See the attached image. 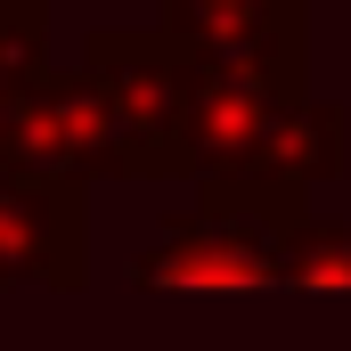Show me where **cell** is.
Masks as SVG:
<instances>
[{
	"label": "cell",
	"mask_w": 351,
	"mask_h": 351,
	"mask_svg": "<svg viewBox=\"0 0 351 351\" xmlns=\"http://www.w3.org/2000/svg\"><path fill=\"white\" fill-rule=\"evenodd\" d=\"M302 188L278 180H204L196 213H180L172 229L131 262V286H164V294H262L286 286V237L302 229Z\"/></svg>",
	"instance_id": "cell-1"
},
{
	"label": "cell",
	"mask_w": 351,
	"mask_h": 351,
	"mask_svg": "<svg viewBox=\"0 0 351 351\" xmlns=\"http://www.w3.org/2000/svg\"><path fill=\"white\" fill-rule=\"evenodd\" d=\"M0 164H25V172L49 180H147L139 164V139L123 131V114L106 106V90L90 82L82 66H49L41 82H25L8 98V123H0Z\"/></svg>",
	"instance_id": "cell-2"
},
{
	"label": "cell",
	"mask_w": 351,
	"mask_h": 351,
	"mask_svg": "<svg viewBox=\"0 0 351 351\" xmlns=\"http://www.w3.org/2000/svg\"><path fill=\"white\" fill-rule=\"evenodd\" d=\"M82 74L106 90V106L123 114V131L139 139L147 180H180V123H188V41L164 25L139 33H90Z\"/></svg>",
	"instance_id": "cell-3"
},
{
	"label": "cell",
	"mask_w": 351,
	"mask_h": 351,
	"mask_svg": "<svg viewBox=\"0 0 351 351\" xmlns=\"http://www.w3.org/2000/svg\"><path fill=\"white\" fill-rule=\"evenodd\" d=\"M0 286H82V180L0 164Z\"/></svg>",
	"instance_id": "cell-4"
},
{
	"label": "cell",
	"mask_w": 351,
	"mask_h": 351,
	"mask_svg": "<svg viewBox=\"0 0 351 351\" xmlns=\"http://www.w3.org/2000/svg\"><path fill=\"white\" fill-rule=\"evenodd\" d=\"M156 25L188 49L221 58H262L278 74L311 82V0H164Z\"/></svg>",
	"instance_id": "cell-5"
},
{
	"label": "cell",
	"mask_w": 351,
	"mask_h": 351,
	"mask_svg": "<svg viewBox=\"0 0 351 351\" xmlns=\"http://www.w3.org/2000/svg\"><path fill=\"white\" fill-rule=\"evenodd\" d=\"M343 172V114L327 106V98H286L278 114H269L262 147H254V164L237 180H278V188H327V180Z\"/></svg>",
	"instance_id": "cell-6"
},
{
	"label": "cell",
	"mask_w": 351,
	"mask_h": 351,
	"mask_svg": "<svg viewBox=\"0 0 351 351\" xmlns=\"http://www.w3.org/2000/svg\"><path fill=\"white\" fill-rule=\"evenodd\" d=\"M286 286L294 294H351V221L302 213V229L286 237Z\"/></svg>",
	"instance_id": "cell-7"
},
{
	"label": "cell",
	"mask_w": 351,
	"mask_h": 351,
	"mask_svg": "<svg viewBox=\"0 0 351 351\" xmlns=\"http://www.w3.org/2000/svg\"><path fill=\"white\" fill-rule=\"evenodd\" d=\"M49 74V0H0V90L16 98Z\"/></svg>",
	"instance_id": "cell-8"
}]
</instances>
